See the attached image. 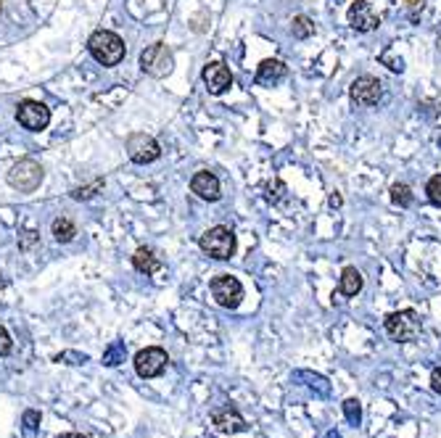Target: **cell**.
Listing matches in <instances>:
<instances>
[{
  "mask_svg": "<svg viewBox=\"0 0 441 438\" xmlns=\"http://www.w3.org/2000/svg\"><path fill=\"white\" fill-rule=\"evenodd\" d=\"M53 235H56L59 243H69V240H74V235H77V225H74L69 217H59L53 222Z\"/></svg>",
  "mask_w": 441,
  "mask_h": 438,
  "instance_id": "obj_19",
  "label": "cell"
},
{
  "mask_svg": "<svg viewBox=\"0 0 441 438\" xmlns=\"http://www.w3.org/2000/svg\"><path fill=\"white\" fill-rule=\"evenodd\" d=\"M167 351L159 349V346H148V349H143L135 354V372L141 375V378H159L161 372L167 369Z\"/></svg>",
  "mask_w": 441,
  "mask_h": 438,
  "instance_id": "obj_7",
  "label": "cell"
},
{
  "mask_svg": "<svg viewBox=\"0 0 441 438\" xmlns=\"http://www.w3.org/2000/svg\"><path fill=\"white\" fill-rule=\"evenodd\" d=\"M439 146H441V138H439Z\"/></svg>",
  "mask_w": 441,
  "mask_h": 438,
  "instance_id": "obj_34",
  "label": "cell"
},
{
  "mask_svg": "<svg viewBox=\"0 0 441 438\" xmlns=\"http://www.w3.org/2000/svg\"><path fill=\"white\" fill-rule=\"evenodd\" d=\"M386 333L392 336L394 341L399 343H410L421 336V319H418V312L412 309H401V312H392L386 317Z\"/></svg>",
  "mask_w": 441,
  "mask_h": 438,
  "instance_id": "obj_3",
  "label": "cell"
},
{
  "mask_svg": "<svg viewBox=\"0 0 441 438\" xmlns=\"http://www.w3.org/2000/svg\"><path fill=\"white\" fill-rule=\"evenodd\" d=\"M204 85H206V90H209L211 95L225 93V90L233 85L230 69H228L225 64H220V61H214V64H209V66H204Z\"/></svg>",
  "mask_w": 441,
  "mask_h": 438,
  "instance_id": "obj_12",
  "label": "cell"
},
{
  "mask_svg": "<svg viewBox=\"0 0 441 438\" xmlns=\"http://www.w3.org/2000/svg\"><path fill=\"white\" fill-rule=\"evenodd\" d=\"M293 380H296V383L304 380V386H310L312 391H317L320 396H328V393H331V383H328V378H322V375H317V372H310V369L293 372Z\"/></svg>",
  "mask_w": 441,
  "mask_h": 438,
  "instance_id": "obj_16",
  "label": "cell"
},
{
  "mask_svg": "<svg viewBox=\"0 0 441 438\" xmlns=\"http://www.w3.org/2000/svg\"><path fill=\"white\" fill-rule=\"evenodd\" d=\"M11 349H13V341H11V333L3 325H0V357H8Z\"/></svg>",
  "mask_w": 441,
  "mask_h": 438,
  "instance_id": "obj_28",
  "label": "cell"
},
{
  "mask_svg": "<svg viewBox=\"0 0 441 438\" xmlns=\"http://www.w3.org/2000/svg\"><path fill=\"white\" fill-rule=\"evenodd\" d=\"M59 438H88V436H82V433H64V436Z\"/></svg>",
  "mask_w": 441,
  "mask_h": 438,
  "instance_id": "obj_32",
  "label": "cell"
},
{
  "mask_svg": "<svg viewBox=\"0 0 441 438\" xmlns=\"http://www.w3.org/2000/svg\"><path fill=\"white\" fill-rule=\"evenodd\" d=\"M346 19H349L351 30H357V32H372L378 24H381V19L375 16V11H372V6L368 3V0H357V3H351Z\"/></svg>",
  "mask_w": 441,
  "mask_h": 438,
  "instance_id": "obj_11",
  "label": "cell"
},
{
  "mask_svg": "<svg viewBox=\"0 0 441 438\" xmlns=\"http://www.w3.org/2000/svg\"><path fill=\"white\" fill-rule=\"evenodd\" d=\"M362 272L357 267H343L341 272V285H339V290H341L343 296H357L362 290Z\"/></svg>",
  "mask_w": 441,
  "mask_h": 438,
  "instance_id": "obj_17",
  "label": "cell"
},
{
  "mask_svg": "<svg viewBox=\"0 0 441 438\" xmlns=\"http://www.w3.org/2000/svg\"><path fill=\"white\" fill-rule=\"evenodd\" d=\"M431 389L436 391V393H441V367H436L431 372Z\"/></svg>",
  "mask_w": 441,
  "mask_h": 438,
  "instance_id": "obj_30",
  "label": "cell"
},
{
  "mask_svg": "<svg viewBox=\"0 0 441 438\" xmlns=\"http://www.w3.org/2000/svg\"><path fill=\"white\" fill-rule=\"evenodd\" d=\"M331 206L333 209H336V206H341V196H339V193H333L331 196Z\"/></svg>",
  "mask_w": 441,
  "mask_h": 438,
  "instance_id": "obj_31",
  "label": "cell"
},
{
  "mask_svg": "<svg viewBox=\"0 0 441 438\" xmlns=\"http://www.w3.org/2000/svg\"><path fill=\"white\" fill-rule=\"evenodd\" d=\"M191 190L204 201H220L222 196L220 179L214 177L211 172H196L191 179Z\"/></svg>",
  "mask_w": 441,
  "mask_h": 438,
  "instance_id": "obj_15",
  "label": "cell"
},
{
  "mask_svg": "<svg viewBox=\"0 0 441 438\" xmlns=\"http://www.w3.org/2000/svg\"><path fill=\"white\" fill-rule=\"evenodd\" d=\"M343 415H346V420L357 428L362 422V404L357 398H346V401H343Z\"/></svg>",
  "mask_w": 441,
  "mask_h": 438,
  "instance_id": "obj_23",
  "label": "cell"
},
{
  "mask_svg": "<svg viewBox=\"0 0 441 438\" xmlns=\"http://www.w3.org/2000/svg\"><path fill=\"white\" fill-rule=\"evenodd\" d=\"M199 246L204 254H209L211 259H220V261H228L235 254V235H233L230 227H217L206 230L204 235H201Z\"/></svg>",
  "mask_w": 441,
  "mask_h": 438,
  "instance_id": "obj_2",
  "label": "cell"
},
{
  "mask_svg": "<svg viewBox=\"0 0 441 438\" xmlns=\"http://www.w3.org/2000/svg\"><path fill=\"white\" fill-rule=\"evenodd\" d=\"M383 64H389V69H392V71H401V69H404L401 59H392V56H383Z\"/></svg>",
  "mask_w": 441,
  "mask_h": 438,
  "instance_id": "obj_29",
  "label": "cell"
},
{
  "mask_svg": "<svg viewBox=\"0 0 441 438\" xmlns=\"http://www.w3.org/2000/svg\"><path fill=\"white\" fill-rule=\"evenodd\" d=\"M392 201L399 206V209H410L412 206V190L410 185H404V182H396L392 185Z\"/></svg>",
  "mask_w": 441,
  "mask_h": 438,
  "instance_id": "obj_21",
  "label": "cell"
},
{
  "mask_svg": "<svg viewBox=\"0 0 441 438\" xmlns=\"http://www.w3.org/2000/svg\"><path fill=\"white\" fill-rule=\"evenodd\" d=\"M21 425H24V433H35V430L40 428V412H35V409H27L24 412V418H21Z\"/></svg>",
  "mask_w": 441,
  "mask_h": 438,
  "instance_id": "obj_27",
  "label": "cell"
},
{
  "mask_svg": "<svg viewBox=\"0 0 441 438\" xmlns=\"http://www.w3.org/2000/svg\"><path fill=\"white\" fill-rule=\"evenodd\" d=\"M159 143L151 138V135H146V132H138V135H132L130 140H127V156H130L135 164H151V161L159 159Z\"/></svg>",
  "mask_w": 441,
  "mask_h": 438,
  "instance_id": "obj_10",
  "label": "cell"
},
{
  "mask_svg": "<svg viewBox=\"0 0 441 438\" xmlns=\"http://www.w3.org/2000/svg\"><path fill=\"white\" fill-rule=\"evenodd\" d=\"M124 354H127L124 343H122V341H114L109 349L103 351V365H106V367H117V365L124 362Z\"/></svg>",
  "mask_w": 441,
  "mask_h": 438,
  "instance_id": "obj_20",
  "label": "cell"
},
{
  "mask_svg": "<svg viewBox=\"0 0 441 438\" xmlns=\"http://www.w3.org/2000/svg\"><path fill=\"white\" fill-rule=\"evenodd\" d=\"M53 362L59 365H85L88 362V354H77V351H61L53 357Z\"/></svg>",
  "mask_w": 441,
  "mask_h": 438,
  "instance_id": "obj_26",
  "label": "cell"
},
{
  "mask_svg": "<svg viewBox=\"0 0 441 438\" xmlns=\"http://www.w3.org/2000/svg\"><path fill=\"white\" fill-rule=\"evenodd\" d=\"M132 264H135V269H138V272H143V275H153V272L161 267V261L156 259V254H153L151 249H146V246L135 251Z\"/></svg>",
  "mask_w": 441,
  "mask_h": 438,
  "instance_id": "obj_18",
  "label": "cell"
},
{
  "mask_svg": "<svg viewBox=\"0 0 441 438\" xmlns=\"http://www.w3.org/2000/svg\"><path fill=\"white\" fill-rule=\"evenodd\" d=\"M172 66H175V59H172L170 48L164 42H153V45H148L141 53V69L146 74H151V77H156V80L167 77L172 71Z\"/></svg>",
  "mask_w": 441,
  "mask_h": 438,
  "instance_id": "obj_4",
  "label": "cell"
},
{
  "mask_svg": "<svg viewBox=\"0 0 441 438\" xmlns=\"http://www.w3.org/2000/svg\"><path fill=\"white\" fill-rule=\"evenodd\" d=\"M103 188V179H93L90 185H85V188H74L71 190V199H77V201H88L93 199L98 190Z\"/></svg>",
  "mask_w": 441,
  "mask_h": 438,
  "instance_id": "obj_24",
  "label": "cell"
},
{
  "mask_svg": "<svg viewBox=\"0 0 441 438\" xmlns=\"http://www.w3.org/2000/svg\"><path fill=\"white\" fill-rule=\"evenodd\" d=\"M425 193H428V201H431L433 206H439L441 209V174H433V177L428 179Z\"/></svg>",
  "mask_w": 441,
  "mask_h": 438,
  "instance_id": "obj_25",
  "label": "cell"
},
{
  "mask_svg": "<svg viewBox=\"0 0 441 438\" xmlns=\"http://www.w3.org/2000/svg\"><path fill=\"white\" fill-rule=\"evenodd\" d=\"M383 95V85L378 77H370V74H362L357 80L351 82V100L357 106H375Z\"/></svg>",
  "mask_w": 441,
  "mask_h": 438,
  "instance_id": "obj_9",
  "label": "cell"
},
{
  "mask_svg": "<svg viewBox=\"0 0 441 438\" xmlns=\"http://www.w3.org/2000/svg\"><path fill=\"white\" fill-rule=\"evenodd\" d=\"M325 438H341V433H336V430H328V436Z\"/></svg>",
  "mask_w": 441,
  "mask_h": 438,
  "instance_id": "obj_33",
  "label": "cell"
},
{
  "mask_svg": "<svg viewBox=\"0 0 441 438\" xmlns=\"http://www.w3.org/2000/svg\"><path fill=\"white\" fill-rule=\"evenodd\" d=\"M291 32H293V37H296V40H307V37L314 35V24H312L307 16H293Z\"/></svg>",
  "mask_w": 441,
  "mask_h": 438,
  "instance_id": "obj_22",
  "label": "cell"
},
{
  "mask_svg": "<svg viewBox=\"0 0 441 438\" xmlns=\"http://www.w3.org/2000/svg\"><path fill=\"white\" fill-rule=\"evenodd\" d=\"M0 11H3V6H0Z\"/></svg>",
  "mask_w": 441,
  "mask_h": 438,
  "instance_id": "obj_35",
  "label": "cell"
},
{
  "mask_svg": "<svg viewBox=\"0 0 441 438\" xmlns=\"http://www.w3.org/2000/svg\"><path fill=\"white\" fill-rule=\"evenodd\" d=\"M211 296L220 304L222 309H235L243 299V285L238 278L233 275H220V278L211 280Z\"/></svg>",
  "mask_w": 441,
  "mask_h": 438,
  "instance_id": "obj_6",
  "label": "cell"
},
{
  "mask_svg": "<svg viewBox=\"0 0 441 438\" xmlns=\"http://www.w3.org/2000/svg\"><path fill=\"white\" fill-rule=\"evenodd\" d=\"M88 48H90V56L103 66H117L122 59H124V42H122L119 35H114L109 30H98L88 40Z\"/></svg>",
  "mask_w": 441,
  "mask_h": 438,
  "instance_id": "obj_1",
  "label": "cell"
},
{
  "mask_svg": "<svg viewBox=\"0 0 441 438\" xmlns=\"http://www.w3.org/2000/svg\"><path fill=\"white\" fill-rule=\"evenodd\" d=\"M40 182H42V167L32 159L13 164L8 172V185L13 190H19V193H32Z\"/></svg>",
  "mask_w": 441,
  "mask_h": 438,
  "instance_id": "obj_5",
  "label": "cell"
},
{
  "mask_svg": "<svg viewBox=\"0 0 441 438\" xmlns=\"http://www.w3.org/2000/svg\"><path fill=\"white\" fill-rule=\"evenodd\" d=\"M211 422H214V428L220 430V433H225V436H233V433L246 430V420H243V415L235 407H230V404H228L225 409H217V412L211 415Z\"/></svg>",
  "mask_w": 441,
  "mask_h": 438,
  "instance_id": "obj_13",
  "label": "cell"
},
{
  "mask_svg": "<svg viewBox=\"0 0 441 438\" xmlns=\"http://www.w3.org/2000/svg\"><path fill=\"white\" fill-rule=\"evenodd\" d=\"M286 74H288V69H286V64L278 59H267L259 64V69H257V85H261V88H275V85H281L283 80H286Z\"/></svg>",
  "mask_w": 441,
  "mask_h": 438,
  "instance_id": "obj_14",
  "label": "cell"
},
{
  "mask_svg": "<svg viewBox=\"0 0 441 438\" xmlns=\"http://www.w3.org/2000/svg\"><path fill=\"white\" fill-rule=\"evenodd\" d=\"M16 119H19L21 127H27V130H32V132H40L48 127L50 111L40 100H24L19 106V111H16Z\"/></svg>",
  "mask_w": 441,
  "mask_h": 438,
  "instance_id": "obj_8",
  "label": "cell"
}]
</instances>
